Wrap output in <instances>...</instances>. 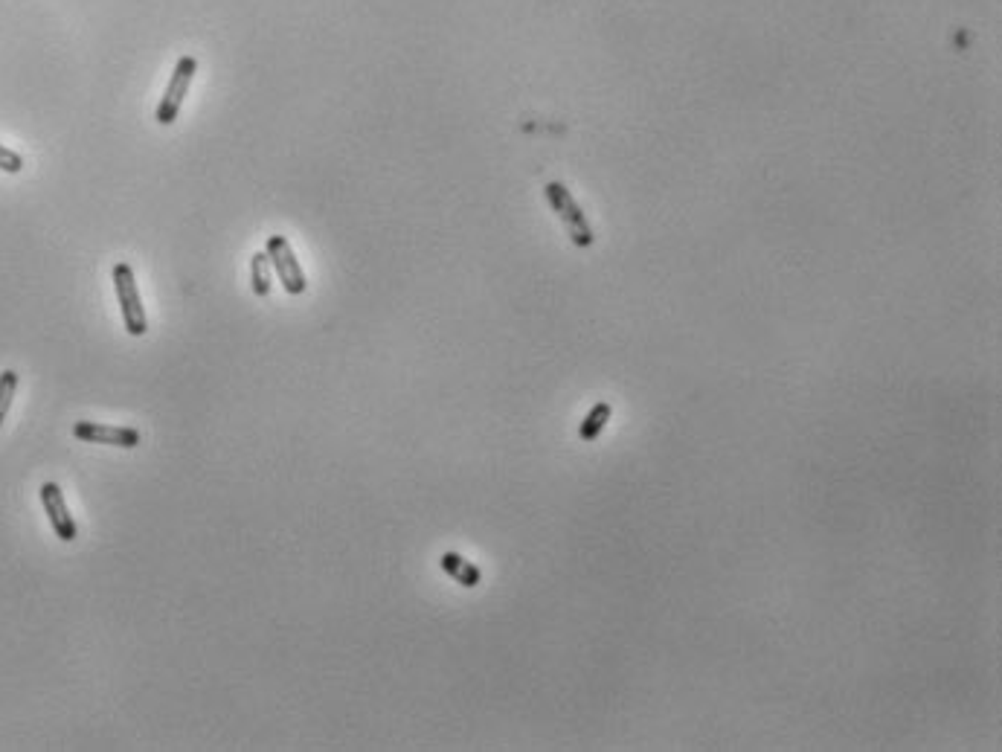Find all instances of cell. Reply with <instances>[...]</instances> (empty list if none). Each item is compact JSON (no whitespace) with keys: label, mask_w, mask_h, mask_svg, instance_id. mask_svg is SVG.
Instances as JSON below:
<instances>
[{"label":"cell","mask_w":1002,"mask_h":752,"mask_svg":"<svg viewBox=\"0 0 1002 752\" xmlns=\"http://www.w3.org/2000/svg\"><path fill=\"white\" fill-rule=\"evenodd\" d=\"M195 73H198V59H195V56H183V59H178L175 70H172V79H169V88H166L163 99H160V105H157V122H160V125H172V122L178 120V114H181L183 108V99H186V91H189Z\"/></svg>","instance_id":"2"},{"label":"cell","mask_w":1002,"mask_h":752,"mask_svg":"<svg viewBox=\"0 0 1002 752\" xmlns=\"http://www.w3.org/2000/svg\"><path fill=\"white\" fill-rule=\"evenodd\" d=\"M114 291H117V300H120L125 331L131 337H143L149 331V317H146V308H143V300H140V288H137V279H134V271H131L128 262H117L114 265Z\"/></svg>","instance_id":"1"},{"label":"cell","mask_w":1002,"mask_h":752,"mask_svg":"<svg viewBox=\"0 0 1002 752\" xmlns=\"http://www.w3.org/2000/svg\"><path fill=\"white\" fill-rule=\"evenodd\" d=\"M439 567L448 572L456 584H462V587H477V584L483 581L480 567H474L471 561H465L459 552H445V555L439 558Z\"/></svg>","instance_id":"7"},{"label":"cell","mask_w":1002,"mask_h":752,"mask_svg":"<svg viewBox=\"0 0 1002 752\" xmlns=\"http://www.w3.org/2000/svg\"><path fill=\"white\" fill-rule=\"evenodd\" d=\"M547 198L549 204L555 207V212L567 221V227H570V233H573V241L581 244V247L593 244V233H590V227L584 224V215H581V210L576 207V201L570 198V192L564 189V183H549Z\"/></svg>","instance_id":"6"},{"label":"cell","mask_w":1002,"mask_h":752,"mask_svg":"<svg viewBox=\"0 0 1002 752\" xmlns=\"http://www.w3.org/2000/svg\"><path fill=\"white\" fill-rule=\"evenodd\" d=\"M610 416H613V407H610L608 401H596V404L590 407V413L584 416L581 427H578V439H581V442H587V445H590V442H596V439L605 433Z\"/></svg>","instance_id":"8"},{"label":"cell","mask_w":1002,"mask_h":752,"mask_svg":"<svg viewBox=\"0 0 1002 752\" xmlns=\"http://www.w3.org/2000/svg\"><path fill=\"white\" fill-rule=\"evenodd\" d=\"M73 436L79 442H88V445H111V448H125V451L140 445V433L134 427H122V424L76 422L73 424Z\"/></svg>","instance_id":"4"},{"label":"cell","mask_w":1002,"mask_h":752,"mask_svg":"<svg viewBox=\"0 0 1002 752\" xmlns=\"http://www.w3.org/2000/svg\"><path fill=\"white\" fill-rule=\"evenodd\" d=\"M24 169V157L18 151L6 149L0 146V172H9V175H18Z\"/></svg>","instance_id":"11"},{"label":"cell","mask_w":1002,"mask_h":752,"mask_svg":"<svg viewBox=\"0 0 1002 752\" xmlns=\"http://www.w3.org/2000/svg\"><path fill=\"white\" fill-rule=\"evenodd\" d=\"M15 392H18V372H15V369L0 372V427H3L6 416H9V410H12Z\"/></svg>","instance_id":"10"},{"label":"cell","mask_w":1002,"mask_h":752,"mask_svg":"<svg viewBox=\"0 0 1002 752\" xmlns=\"http://www.w3.org/2000/svg\"><path fill=\"white\" fill-rule=\"evenodd\" d=\"M274 279V265H271V259H268V253H253V259H250V282H253V294L256 297H268L271 294V282Z\"/></svg>","instance_id":"9"},{"label":"cell","mask_w":1002,"mask_h":752,"mask_svg":"<svg viewBox=\"0 0 1002 752\" xmlns=\"http://www.w3.org/2000/svg\"><path fill=\"white\" fill-rule=\"evenodd\" d=\"M265 253H268V259H271V265H274V273L279 276L282 288H285L291 297L305 294L308 282H305V273L303 268H300V262H297V256H294V247L288 244V239H285V236H271L268 244H265Z\"/></svg>","instance_id":"3"},{"label":"cell","mask_w":1002,"mask_h":752,"mask_svg":"<svg viewBox=\"0 0 1002 752\" xmlns=\"http://www.w3.org/2000/svg\"><path fill=\"white\" fill-rule=\"evenodd\" d=\"M38 494H41V506H44V512L50 517V526H53L56 538H61L64 543L76 541L79 538V526H76L73 514L67 509V503H64V494H61L59 485L56 482H44Z\"/></svg>","instance_id":"5"}]
</instances>
